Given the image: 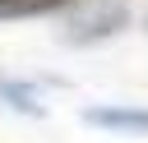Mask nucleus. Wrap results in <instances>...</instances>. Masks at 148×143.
Instances as JSON below:
<instances>
[{"label": "nucleus", "mask_w": 148, "mask_h": 143, "mask_svg": "<svg viewBox=\"0 0 148 143\" xmlns=\"http://www.w3.org/2000/svg\"><path fill=\"white\" fill-rule=\"evenodd\" d=\"M125 5L120 0H92L74 23H69V42H102V37H111L116 28H125Z\"/></svg>", "instance_id": "1"}, {"label": "nucleus", "mask_w": 148, "mask_h": 143, "mask_svg": "<svg viewBox=\"0 0 148 143\" xmlns=\"http://www.w3.org/2000/svg\"><path fill=\"white\" fill-rule=\"evenodd\" d=\"M83 120L97 129H116V134H148V111L139 106H92Z\"/></svg>", "instance_id": "2"}, {"label": "nucleus", "mask_w": 148, "mask_h": 143, "mask_svg": "<svg viewBox=\"0 0 148 143\" xmlns=\"http://www.w3.org/2000/svg\"><path fill=\"white\" fill-rule=\"evenodd\" d=\"M69 0H0V18H18V14H46V9H60Z\"/></svg>", "instance_id": "3"}]
</instances>
